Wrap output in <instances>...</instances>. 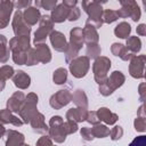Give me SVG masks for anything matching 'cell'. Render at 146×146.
I'll return each instance as SVG.
<instances>
[{
    "label": "cell",
    "instance_id": "obj_7",
    "mask_svg": "<svg viewBox=\"0 0 146 146\" xmlns=\"http://www.w3.org/2000/svg\"><path fill=\"white\" fill-rule=\"evenodd\" d=\"M130 32V25L127 23H121L116 29H115V34L120 38H127V35Z\"/></svg>",
    "mask_w": 146,
    "mask_h": 146
},
{
    "label": "cell",
    "instance_id": "obj_10",
    "mask_svg": "<svg viewBox=\"0 0 146 146\" xmlns=\"http://www.w3.org/2000/svg\"><path fill=\"white\" fill-rule=\"evenodd\" d=\"M13 74V68L9 67V66H3L2 68H0V78H3V79H7L9 76H11Z\"/></svg>",
    "mask_w": 146,
    "mask_h": 146
},
{
    "label": "cell",
    "instance_id": "obj_3",
    "mask_svg": "<svg viewBox=\"0 0 146 146\" xmlns=\"http://www.w3.org/2000/svg\"><path fill=\"white\" fill-rule=\"evenodd\" d=\"M110 62L106 59V58H100V59H97L96 63H95V66H94V70H95V73H96V78L102 74V80L103 78L106 75V72L110 67Z\"/></svg>",
    "mask_w": 146,
    "mask_h": 146
},
{
    "label": "cell",
    "instance_id": "obj_8",
    "mask_svg": "<svg viewBox=\"0 0 146 146\" xmlns=\"http://www.w3.org/2000/svg\"><path fill=\"white\" fill-rule=\"evenodd\" d=\"M66 80V71L64 68H58L54 74V81L56 83H64Z\"/></svg>",
    "mask_w": 146,
    "mask_h": 146
},
{
    "label": "cell",
    "instance_id": "obj_12",
    "mask_svg": "<svg viewBox=\"0 0 146 146\" xmlns=\"http://www.w3.org/2000/svg\"><path fill=\"white\" fill-rule=\"evenodd\" d=\"M55 3H56V0H47V2H42V6L48 8V9H50Z\"/></svg>",
    "mask_w": 146,
    "mask_h": 146
},
{
    "label": "cell",
    "instance_id": "obj_6",
    "mask_svg": "<svg viewBox=\"0 0 146 146\" xmlns=\"http://www.w3.org/2000/svg\"><path fill=\"white\" fill-rule=\"evenodd\" d=\"M66 8L64 6H59L52 14V17H54V21L55 22H62L63 19H65L66 15H67V10H65Z\"/></svg>",
    "mask_w": 146,
    "mask_h": 146
},
{
    "label": "cell",
    "instance_id": "obj_9",
    "mask_svg": "<svg viewBox=\"0 0 146 146\" xmlns=\"http://www.w3.org/2000/svg\"><path fill=\"white\" fill-rule=\"evenodd\" d=\"M7 58H8V55H7V50H6V39L2 36L1 44H0V60L6 62Z\"/></svg>",
    "mask_w": 146,
    "mask_h": 146
},
{
    "label": "cell",
    "instance_id": "obj_11",
    "mask_svg": "<svg viewBox=\"0 0 146 146\" xmlns=\"http://www.w3.org/2000/svg\"><path fill=\"white\" fill-rule=\"evenodd\" d=\"M116 19V16H115V13L114 11H111V10H108V11H106L105 13V21L106 22H113V21H115Z\"/></svg>",
    "mask_w": 146,
    "mask_h": 146
},
{
    "label": "cell",
    "instance_id": "obj_5",
    "mask_svg": "<svg viewBox=\"0 0 146 146\" xmlns=\"http://www.w3.org/2000/svg\"><path fill=\"white\" fill-rule=\"evenodd\" d=\"M24 15H25V19H26L30 24H34V23L38 21V17L40 16L39 10H38V9H34V8L27 9Z\"/></svg>",
    "mask_w": 146,
    "mask_h": 146
},
{
    "label": "cell",
    "instance_id": "obj_1",
    "mask_svg": "<svg viewBox=\"0 0 146 146\" xmlns=\"http://www.w3.org/2000/svg\"><path fill=\"white\" fill-rule=\"evenodd\" d=\"M87 70H88V58L87 57H80L76 60L72 62V64H71V71L76 78L83 76L86 74Z\"/></svg>",
    "mask_w": 146,
    "mask_h": 146
},
{
    "label": "cell",
    "instance_id": "obj_13",
    "mask_svg": "<svg viewBox=\"0 0 146 146\" xmlns=\"http://www.w3.org/2000/svg\"><path fill=\"white\" fill-rule=\"evenodd\" d=\"M64 3L67 6H73L76 3V0H64Z\"/></svg>",
    "mask_w": 146,
    "mask_h": 146
},
{
    "label": "cell",
    "instance_id": "obj_4",
    "mask_svg": "<svg viewBox=\"0 0 146 146\" xmlns=\"http://www.w3.org/2000/svg\"><path fill=\"white\" fill-rule=\"evenodd\" d=\"M14 81H15V84L17 87L23 88V89L29 87V84H30V78L26 74H24V72H22V71L17 72L16 76L14 78Z\"/></svg>",
    "mask_w": 146,
    "mask_h": 146
},
{
    "label": "cell",
    "instance_id": "obj_2",
    "mask_svg": "<svg viewBox=\"0 0 146 146\" xmlns=\"http://www.w3.org/2000/svg\"><path fill=\"white\" fill-rule=\"evenodd\" d=\"M51 43L54 46V48L58 51H64L66 49V42H65V38L62 33L59 32H54L51 34Z\"/></svg>",
    "mask_w": 146,
    "mask_h": 146
},
{
    "label": "cell",
    "instance_id": "obj_14",
    "mask_svg": "<svg viewBox=\"0 0 146 146\" xmlns=\"http://www.w3.org/2000/svg\"><path fill=\"white\" fill-rule=\"evenodd\" d=\"M98 1H102V2H106L107 0H98Z\"/></svg>",
    "mask_w": 146,
    "mask_h": 146
}]
</instances>
